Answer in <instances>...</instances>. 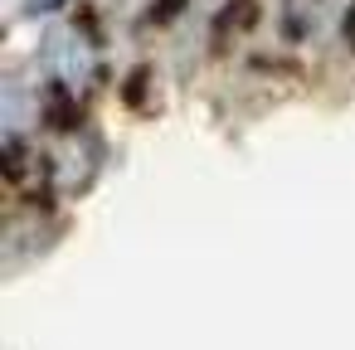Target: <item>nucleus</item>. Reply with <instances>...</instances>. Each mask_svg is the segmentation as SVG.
Returning <instances> with one entry per match:
<instances>
[{
	"label": "nucleus",
	"instance_id": "nucleus-1",
	"mask_svg": "<svg viewBox=\"0 0 355 350\" xmlns=\"http://www.w3.org/2000/svg\"><path fill=\"white\" fill-rule=\"evenodd\" d=\"M40 64H44V73L54 78V88L69 93V98H83V93L98 83V73H103L98 44H93L88 30H78V25H54V30L40 40Z\"/></svg>",
	"mask_w": 355,
	"mask_h": 350
},
{
	"label": "nucleus",
	"instance_id": "nucleus-2",
	"mask_svg": "<svg viewBox=\"0 0 355 350\" xmlns=\"http://www.w3.org/2000/svg\"><path fill=\"white\" fill-rule=\"evenodd\" d=\"M98 170H103V146H98V137H88V132L64 137V141L54 146V156H49V185L64 190V195L88 190Z\"/></svg>",
	"mask_w": 355,
	"mask_h": 350
},
{
	"label": "nucleus",
	"instance_id": "nucleus-3",
	"mask_svg": "<svg viewBox=\"0 0 355 350\" xmlns=\"http://www.w3.org/2000/svg\"><path fill=\"white\" fill-rule=\"evenodd\" d=\"M340 35H345V44L355 49V0L345 6V15H340Z\"/></svg>",
	"mask_w": 355,
	"mask_h": 350
}]
</instances>
